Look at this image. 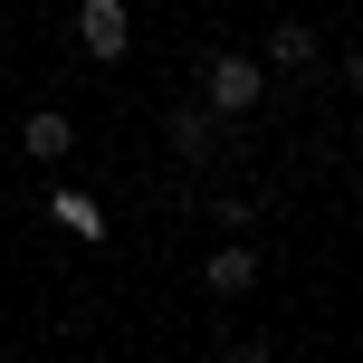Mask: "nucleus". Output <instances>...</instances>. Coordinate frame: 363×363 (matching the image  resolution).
<instances>
[{"label": "nucleus", "instance_id": "obj_1", "mask_svg": "<svg viewBox=\"0 0 363 363\" xmlns=\"http://www.w3.org/2000/svg\"><path fill=\"white\" fill-rule=\"evenodd\" d=\"M258 96H268V67H258V57H211V67H201V96H191V106L211 115V125H239Z\"/></svg>", "mask_w": 363, "mask_h": 363}, {"label": "nucleus", "instance_id": "obj_2", "mask_svg": "<svg viewBox=\"0 0 363 363\" xmlns=\"http://www.w3.org/2000/svg\"><path fill=\"white\" fill-rule=\"evenodd\" d=\"M77 48L115 67V57L134 48V10H125V0H77Z\"/></svg>", "mask_w": 363, "mask_h": 363}, {"label": "nucleus", "instance_id": "obj_3", "mask_svg": "<svg viewBox=\"0 0 363 363\" xmlns=\"http://www.w3.org/2000/svg\"><path fill=\"white\" fill-rule=\"evenodd\" d=\"M48 220H57L67 239H86V249L106 239V201H96V191H77V182H57V191H48Z\"/></svg>", "mask_w": 363, "mask_h": 363}, {"label": "nucleus", "instance_id": "obj_4", "mask_svg": "<svg viewBox=\"0 0 363 363\" xmlns=\"http://www.w3.org/2000/svg\"><path fill=\"white\" fill-rule=\"evenodd\" d=\"M201 287H211V296H249L258 287V258L239 249V239H220V249L201 258Z\"/></svg>", "mask_w": 363, "mask_h": 363}, {"label": "nucleus", "instance_id": "obj_5", "mask_svg": "<svg viewBox=\"0 0 363 363\" xmlns=\"http://www.w3.org/2000/svg\"><path fill=\"white\" fill-rule=\"evenodd\" d=\"M19 144H29L38 163H67V153H77V125H67V115H57V106H38L29 125H19Z\"/></svg>", "mask_w": 363, "mask_h": 363}, {"label": "nucleus", "instance_id": "obj_6", "mask_svg": "<svg viewBox=\"0 0 363 363\" xmlns=\"http://www.w3.org/2000/svg\"><path fill=\"white\" fill-rule=\"evenodd\" d=\"M315 57H325V48H315V29H306V19H277V29H268V67H287V77H306Z\"/></svg>", "mask_w": 363, "mask_h": 363}, {"label": "nucleus", "instance_id": "obj_7", "mask_svg": "<svg viewBox=\"0 0 363 363\" xmlns=\"http://www.w3.org/2000/svg\"><path fill=\"white\" fill-rule=\"evenodd\" d=\"M163 134H172V153H182V163H201V153L220 144V134H211V115H201V106H172V125H163Z\"/></svg>", "mask_w": 363, "mask_h": 363}, {"label": "nucleus", "instance_id": "obj_8", "mask_svg": "<svg viewBox=\"0 0 363 363\" xmlns=\"http://www.w3.org/2000/svg\"><path fill=\"white\" fill-rule=\"evenodd\" d=\"M230 363H277V354H268V345H239V354H230Z\"/></svg>", "mask_w": 363, "mask_h": 363}]
</instances>
